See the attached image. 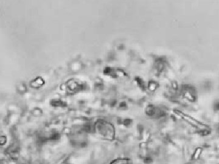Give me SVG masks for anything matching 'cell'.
Masks as SVG:
<instances>
[{
  "label": "cell",
  "mask_w": 219,
  "mask_h": 164,
  "mask_svg": "<svg viewBox=\"0 0 219 164\" xmlns=\"http://www.w3.org/2000/svg\"><path fill=\"white\" fill-rule=\"evenodd\" d=\"M96 134L101 139L111 141L115 137V128L109 122L99 119L95 124Z\"/></svg>",
  "instance_id": "obj_1"
},
{
  "label": "cell",
  "mask_w": 219,
  "mask_h": 164,
  "mask_svg": "<svg viewBox=\"0 0 219 164\" xmlns=\"http://www.w3.org/2000/svg\"><path fill=\"white\" fill-rule=\"evenodd\" d=\"M109 164H133L132 159L129 158H118L112 160Z\"/></svg>",
  "instance_id": "obj_2"
},
{
  "label": "cell",
  "mask_w": 219,
  "mask_h": 164,
  "mask_svg": "<svg viewBox=\"0 0 219 164\" xmlns=\"http://www.w3.org/2000/svg\"><path fill=\"white\" fill-rule=\"evenodd\" d=\"M6 141H7L6 137L5 136H1V138H0V142H1V145H4L6 143Z\"/></svg>",
  "instance_id": "obj_3"
}]
</instances>
